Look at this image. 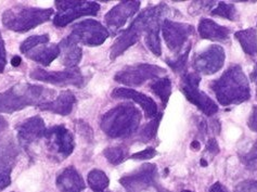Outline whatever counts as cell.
Listing matches in <instances>:
<instances>
[{
    "label": "cell",
    "instance_id": "cell-2",
    "mask_svg": "<svg viewBox=\"0 0 257 192\" xmlns=\"http://www.w3.org/2000/svg\"><path fill=\"white\" fill-rule=\"evenodd\" d=\"M218 102L224 107L239 105L251 98L246 75L240 65H232L209 85Z\"/></svg>",
    "mask_w": 257,
    "mask_h": 192
},
{
    "label": "cell",
    "instance_id": "cell-24",
    "mask_svg": "<svg viewBox=\"0 0 257 192\" xmlns=\"http://www.w3.org/2000/svg\"><path fill=\"white\" fill-rule=\"evenodd\" d=\"M234 37L239 40L242 49L246 54L251 57L257 56V31L255 29L236 32Z\"/></svg>",
    "mask_w": 257,
    "mask_h": 192
},
{
    "label": "cell",
    "instance_id": "cell-36",
    "mask_svg": "<svg viewBox=\"0 0 257 192\" xmlns=\"http://www.w3.org/2000/svg\"><path fill=\"white\" fill-rule=\"evenodd\" d=\"M234 192H257L256 180H245L236 184Z\"/></svg>",
    "mask_w": 257,
    "mask_h": 192
},
{
    "label": "cell",
    "instance_id": "cell-33",
    "mask_svg": "<svg viewBox=\"0 0 257 192\" xmlns=\"http://www.w3.org/2000/svg\"><path fill=\"white\" fill-rule=\"evenodd\" d=\"M49 43V35L44 34V35H34L25 39L24 42L20 46V51L26 54L33 49H35L39 45H46Z\"/></svg>",
    "mask_w": 257,
    "mask_h": 192
},
{
    "label": "cell",
    "instance_id": "cell-14",
    "mask_svg": "<svg viewBox=\"0 0 257 192\" xmlns=\"http://www.w3.org/2000/svg\"><path fill=\"white\" fill-rule=\"evenodd\" d=\"M225 60L226 53L224 48L221 46L212 45L194 57L192 65L198 74L212 75L224 66Z\"/></svg>",
    "mask_w": 257,
    "mask_h": 192
},
{
    "label": "cell",
    "instance_id": "cell-6",
    "mask_svg": "<svg viewBox=\"0 0 257 192\" xmlns=\"http://www.w3.org/2000/svg\"><path fill=\"white\" fill-rule=\"evenodd\" d=\"M58 13L53 18V24L59 29L69 25L74 20L86 16H97L100 11V6L93 2H72V0H61L55 2Z\"/></svg>",
    "mask_w": 257,
    "mask_h": 192
},
{
    "label": "cell",
    "instance_id": "cell-34",
    "mask_svg": "<svg viewBox=\"0 0 257 192\" xmlns=\"http://www.w3.org/2000/svg\"><path fill=\"white\" fill-rule=\"evenodd\" d=\"M215 5H216V2H193L191 8L189 9L190 10L189 12L193 13V11H197L194 15V16H197L198 13L211 10Z\"/></svg>",
    "mask_w": 257,
    "mask_h": 192
},
{
    "label": "cell",
    "instance_id": "cell-48",
    "mask_svg": "<svg viewBox=\"0 0 257 192\" xmlns=\"http://www.w3.org/2000/svg\"><path fill=\"white\" fill-rule=\"evenodd\" d=\"M104 192H111V191H107V190H106V191H104Z\"/></svg>",
    "mask_w": 257,
    "mask_h": 192
},
{
    "label": "cell",
    "instance_id": "cell-11",
    "mask_svg": "<svg viewBox=\"0 0 257 192\" xmlns=\"http://www.w3.org/2000/svg\"><path fill=\"white\" fill-rule=\"evenodd\" d=\"M32 79L43 81L56 86H75L82 88L86 84V78L78 67L67 68L65 71H46L43 68H34L30 73Z\"/></svg>",
    "mask_w": 257,
    "mask_h": 192
},
{
    "label": "cell",
    "instance_id": "cell-20",
    "mask_svg": "<svg viewBox=\"0 0 257 192\" xmlns=\"http://www.w3.org/2000/svg\"><path fill=\"white\" fill-rule=\"evenodd\" d=\"M57 187L62 192H83L86 183L83 177L74 166L61 170L57 176Z\"/></svg>",
    "mask_w": 257,
    "mask_h": 192
},
{
    "label": "cell",
    "instance_id": "cell-46",
    "mask_svg": "<svg viewBox=\"0 0 257 192\" xmlns=\"http://www.w3.org/2000/svg\"><path fill=\"white\" fill-rule=\"evenodd\" d=\"M181 192H193V191H190V190H182Z\"/></svg>",
    "mask_w": 257,
    "mask_h": 192
},
{
    "label": "cell",
    "instance_id": "cell-9",
    "mask_svg": "<svg viewBox=\"0 0 257 192\" xmlns=\"http://www.w3.org/2000/svg\"><path fill=\"white\" fill-rule=\"evenodd\" d=\"M163 74H165L163 67L148 63H140L124 67L123 70L115 75L114 79L119 84L134 87L143 85L147 80L160 78Z\"/></svg>",
    "mask_w": 257,
    "mask_h": 192
},
{
    "label": "cell",
    "instance_id": "cell-22",
    "mask_svg": "<svg viewBox=\"0 0 257 192\" xmlns=\"http://www.w3.org/2000/svg\"><path fill=\"white\" fill-rule=\"evenodd\" d=\"M230 33L231 30L229 27L221 26L209 19H202L199 24V34L203 39L227 43L230 38Z\"/></svg>",
    "mask_w": 257,
    "mask_h": 192
},
{
    "label": "cell",
    "instance_id": "cell-45",
    "mask_svg": "<svg viewBox=\"0 0 257 192\" xmlns=\"http://www.w3.org/2000/svg\"><path fill=\"white\" fill-rule=\"evenodd\" d=\"M159 192H171L170 190H167V189H165V188H163V187H162L161 189H160V191Z\"/></svg>",
    "mask_w": 257,
    "mask_h": 192
},
{
    "label": "cell",
    "instance_id": "cell-42",
    "mask_svg": "<svg viewBox=\"0 0 257 192\" xmlns=\"http://www.w3.org/2000/svg\"><path fill=\"white\" fill-rule=\"evenodd\" d=\"M7 127H8V122H7L6 119L0 115V133H3Z\"/></svg>",
    "mask_w": 257,
    "mask_h": 192
},
{
    "label": "cell",
    "instance_id": "cell-39",
    "mask_svg": "<svg viewBox=\"0 0 257 192\" xmlns=\"http://www.w3.org/2000/svg\"><path fill=\"white\" fill-rule=\"evenodd\" d=\"M219 150H220V149H219L218 143H217V141H216L214 138L209 139V140L207 141L206 152H207L208 154H211L212 156H215L216 154L219 153Z\"/></svg>",
    "mask_w": 257,
    "mask_h": 192
},
{
    "label": "cell",
    "instance_id": "cell-5",
    "mask_svg": "<svg viewBox=\"0 0 257 192\" xmlns=\"http://www.w3.org/2000/svg\"><path fill=\"white\" fill-rule=\"evenodd\" d=\"M155 7H149L134 20L131 26L120 34V36L115 40L110 52L111 60H115L121 56L127 49H130L135 44L138 43L140 37L145 34L148 22L154 15Z\"/></svg>",
    "mask_w": 257,
    "mask_h": 192
},
{
    "label": "cell",
    "instance_id": "cell-35",
    "mask_svg": "<svg viewBox=\"0 0 257 192\" xmlns=\"http://www.w3.org/2000/svg\"><path fill=\"white\" fill-rule=\"evenodd\" d=\"M158 154L157 150H155L154 148L150 147V148H147L143 151H140V152H137V153H134L133 155H131L130 157L132 160H150V159H153V157Z\"/></svg>",
    "mask_w": 257,
    "mask_h": 192
},
{
    "label": "cell",
    "instance_id": "cell-1",
    "mask_svg": "<svg viewBox=\"0 0 257 192\" xmlns=\"http://www.w3.org/2000/svg\"><path fill=\"white\" fill-rule=\"evenodd\" d=\"M55 90L43 86L21 83L0 93V113L11 114L28 107H39L53 100Z\"/></svg>",
    "mask_w": 257,
    "mask_h": 192
},
{
    "label": "cell",
    "instance_id": "cell-32",
    "mask_svg": "<svg viewBox=\"0 0 257 192\" xmlns=\"http://www.w3.org/2000/svg\"><path fill=\"white\" fill-rule=\"evenodd\" d=\"M240 160L246 169L257 174V140L253 143L251 149L240 154Z\"/></svg>",
    "mask_w": 257,
    "mask_h": 192
},
{
    "label": "cell",
    "instance_id": "cell-13",
    "mask_svg": "<svg viewBox=\"0 0 257 192\" xmlns=\"http://www.w3.org/2000/svg\"><path fill=\"white\" fill-rule=\"evenodd\" d=\"M162 33L168 49L173 52L180 53L191 35L194 33V27L192 25L171 21L165 19L162 23Z\"/></svg>",
    "mask_w": 257,
    "mask_h": 192
},
{
    "label": "cell",
    "instance_id": "cell-15",
    "mask_svg": "<svg viewBox=\"0 0 257 192\" xmlns=\"http://www.w3.org/2000/svg\"><path fill=\"white\" fill-rule=\"evenodd\" d=\"M170 12V8L165 4H160L155 6V12L151 17L150 21L148 22L147 29L145 32L146 35V44L149 49L151 50L153 54L160 57L162 54L161 39H160V29L162 26L161 21H164L163 19L167 13Z\"/></svg>",
    "mask_w": 257,
    "mask_h": 192
},
{
    "label": "cell",
    "instance_id": "cell-47",
    "mask_svg": "<svg viewBox=\"0 0 257 192\" xmlns=\"http://www.w3.org/2000/svg\"><path fill=\"white\" fill-rule=\"evenodd\" d=\"M257 85V84H256ZM256 97H257V89H256Z\"/></svg>",
    "mask_w": 257,
    "mask_h": 192
},
{
    "label": "cell",
    "instance_id": "cell-4",
    "mask_svg": "<svg viewBox=\"0 0 257 192\" xmlns=\"http://www.w3.org/2000/svg\"><path fill=\"white\" fill-rule=\"evenodd\" d=\"M53 10L33 8V7L15 6L6 10L3 15V24L10 31L18 33L29 32L40 24L48 22Z\"/></svg>",
    "mask_w": 257,
    "mask_h": 192
},
{
    "label": "cell",
    "instance_id": "cell-7",
    "mask_svg": "<svg viewBox=\"0 0 257 192\" xmlns=\"http://www.w3.org/2000/svg\"><path fill=\"white\" fill-rule=\"evenodd\" d=\"M200 81L201 77L198 73H184L181 76L180 90L187 100L193 104L201 112L212 116L218 112V107L205 92L200 90Z\"/></svg>",
    "mask_w": 257,
    "mask_h": 192
},
{
    "label": "cell",
    "instance_id": "cell-40",
    "mask_svg": "<svg viewBox=\"0 0 257 192\" xmlns=\"http://www.w3.org/2000/svg\"><path fill=\"white\" fill-rule=\"evenodd\" d=\"M248 128L252 130L254 133H257V106L253 107L252 110V113L249 115V119H248Z\"/></svg>",
    "mask_w": 257,
    "mask_h": 192
},
{
    "label": "cell",
    "instance_id": "cell-38",
    "mask_svg": "<svg viewBox=\"0 0 257 192\" xmlns=\"http://www.w3.org/2000/svg\"><path fill=\"white\" fill-rule=\"evenodd\" d=\"M7 65V51L5 47V42L2 37V33H0V73L5 71V67Z\"/></svg>",
    "mask_w": 257,
    "mask_h": 192
},
{
    "label": "cell",
    "instance_id": "cell-17",
    "mask_svg": "<svg viewBox=\"0 0 257 192\" xmlns=\"http://www.w3.org/2000/svg\"><path fill=\"white\" fill-rule=\"evenodd\" d=\"M140 8V2H120L106 13L104 20L109 29L118 31Z\"/></svg>",
    "mask_w": 257,
    "mask_h": 192
},
{
    "label": "cell",
    "instance_id": "cell-41",
    "mask_svg": "<svg viewBox=\"0 0 257 192\" xmlns=\"http://www.w3.org/2000/svg\"><path fill=\"white\" fill-rule=\"evenodd\" d=\"M208 192H228V191L219 181H217V182H215L211 188H209Z\"/></svg>",
    "mask_w": 257,
    "mask_h": 192
},
{
    "label": "cell",
    "instance_id": "cell-16",
    "mask_svg": "<svg viewBox=\"0 0 257 192\" xmlns=\"http://www.w3.org/2000/svg\"><path fill=\"white\" fill-rule=\"evenodd\" d=\"M18 140L25 149L29 148L34 142L42 139L45 133V122L40 116H33L25 121L19 123L16 126Z\"/></svg>",
    "mask_w": 257,
    "mask_h": 192
},
{
    "label": "cell",
    "instance_id": "cell-37",
    "mask_svg": "<svg viewBox=\"0 0 257 192\" xmlns=\"http://www.w3.org/2000/svg\"><path fill=\"white\" fill-rule=\"evenodd\" d=\"M11 170L12 169H7L0 173V191L8 188L11 184Z\"/></svg>",
    "mask_w": 257,
    "mask_h": 192
},
{
    "label": "cell",
    "instance_id": "cell-30",
    "mask_svg": "<svg viewBox=\"0 0 257 192\" xmlns=\"http://www.w3.org/2000/svg\"><path fill=\"white\" fill-rule=\"evenodd\" d=\"M161 120H162V114L160 113L155 116L154 119H152V121L150 123H148V124L140 130L139 136H138L139 140L145 142V143L150 142L151 140H153L155 138V136H157Z\"/></svg>",
    "mask_w": 257,
    "mask_h": 192
},
{
    "label": "cell",
    "instance_id": "cell-21",
    "mask_svg": "<svg viewBox=\"0 0 257 192\" xmlns=\"http://www.w3.org/2000/svg\"><path fill=\"white\" fill-rule=\"evenodd\" d=\"M59 47L61 63L67 68L77 67L83 57V50L79 45L67 36L59 44Z\"/></svg>",
    "mask_w": 257,
    "mask_h": 192
},
{
    "label": "cell",
    "instance_id": "cell-23",
    "mask_svg": "<svg viewBox=\"0 0 257 192\" xmlns=\"http://www.w3.org/2000/svg\"><path fill=\"white\" fill-rule=\"evenodd\" d=\"M26 57L43 66H48L58 57H60V47L57 44L42 45L26 53Z\"/></svg>",
    "mask_w": 257,
    "mask_h": 192
},
{
    "label": "cell",
    "instance_id": "cell-44",
    "mask_svg": "<svg viewBox=\"0 0 257 192\" xmlns=\"http://www.w3.org/2000/svg\"><path fill=\"white\" fill-rule=\"evenodd\" d=\"M251 79H252V81H254V83L257 84V63L254 67V71L251 74Z\"/></svg>",
    "mask_w": 257,
    "mask_h": 192
},
{
    "label": "cell",
    "instance_id": "cell-26",
    "mask_svg": "<svg viewBox=\"0 0 257 192\" xmlns=\"http://www.w3.org/2000/svg\"><path fill=\"white\" fill-rule=\"evenodd\" d=\"M150 89L160 98L164 107H166L172 94V80L170 77H160L154 79L150 84Z\"/></svg>",
    "mask_w": 257,
    "mask_h": 192
},
{
    "label": "cell",
    "instance_id": "cell-29",
    "mask_svg": "<svg viewBox=\"0 0 257 192\" xmlns=\"http://www.w3.org/2000/svg\"><path fill=\"white\" fill-rule=\"evenodd\" d=\"M190 50H191V43H189L184 52L178 53L175 58H166L165 61L167 65L171 66V68L175 73H182L186 67Z\"/></svg>",
    "mask_w": 257,
    "mask_h": 192
},
{
    "label": "cell",
    "instance_id": "cell-43",
    "mask_svg": "<svg viewBox=\"0 0 257 192\" xmlns=\"http://www.w3.org/2000/svg\"><path fill=\"white\" fill-rule=\"evenodd\" d=\"M11 63H12V65L13 66H19L20 65V63H21V58L20 57H13L12 58V60H11Z\"/></svg>",
    "mask_w": 257,
    "mask_h": 192
},
{
    "label": "cell",
    "instance_id": "cell-12",
    "mask_svg": "<svg viewBox=\"0 0 257 192\" xmlns=\"http://www.w3.org/2000/svg\"><path fill=\"white\" fill-rule=\"evenodd\" d=\"M159 171L155 164H144L133 173L123 176L119 179V183L123 186L126 192H140L148 187L158 183Z\"/></svg>",
    "mask_w": 257,
    "mask_h": 192
},
{
    "label": "cell",
    "instance_id": "cell-19",
    "mask_svg": "<svg viewBox=\"0 0 257 192\" xmlns=\"http://www.w3.org/2000/svg\"><path fill=\"white\" fill-rule=\"evenodd\" d=\"M76 102H77L76 97L74 95L72 91L64 90L62 92H60V94L56 99L45 102V104H42L37 108L39 110H42V111H47V112H51L53 114L66 116L72 113L74 107L76 105Z\"/></svg>",
    "mask_w": 257,
    "mask_h": 192
},
{
    "label": "cell",
    "instance_id": "cell-28",
    "mask_svg": "<svg viewBox=\"0 0 257 192\" xmlns=\"http://www.w3.org/2000/svg\"><path fill=\"white\" fill-rule=\"evenodd\" d=\"M103 155L112 165H119L120 163L130 159V150L123 145L109 147L103 151Z\"/></svg>",
    "mask_w": 257,
    "mask_h": 192
},
{
    "label": "cell",
    "instance_id": "cell-27",
    "mask_svg": "<svg viewBox=\"0 0 257 192\" xmlns=\"http://www.w3.org/2000/svg\"><path fill=\"white\" fill-rule=\"evenodd\" d=\"M87 183L92 192H104L109 187L110 180L103 170L92 169L87 176Z\"/></svg>",
    "mask_w": 257,
    "mask_h": 192
},
{
    "label": "cell",
    "instance_id": "cell-8",
    "mask_svg": "<svg viewBox=\"0 0 257 192\" xmlns=\"http://www.w3.org/2000/svg\"><path fill=\"white\" fill-rule=\"evenodd\" d=\"M43 139L51 156L59 161L69 157L75 148L72 133L63 125H55L45 130Z\"/></svg>",
    "mask_w": 257,
    "mask_h": 192
},
{
    "label": "cell",
    "instance_id": "cell-3",
    "mask_svg": "<svg viewBox=\"0 0 257 192\" xmlns=\"http://www.w3.org/2000/svg\"><path fill=\"white\" fill-rule=\"evenodd\" d=\"M141 112L130 104H121L107 111L101 118L100 127L111 138H127L137 132Z\"/></svg>",
    "mask_w": 257,
    "mask_h": 192
},
{
    "label": "cell",
    "instance_id": "cell-18",
    "mask_svg": "<svg viewBox=\"0 0 257 192\" xmlns=\"http://www.w3.org/2000/svg\"><path fill=\"white\" fill-rule=\"evenodd\" d=\"M111 95L115 99H128L136 102L141 108L148 119H154L158 115V106L155 101L148 97L147 94L138 92L130 88H116L114 89Z\"/></svg>",
    "mask_w": 257,
    "mask_h": 192
},
{
    "label": "cell",
    "instance_id": "cell-25",
    "mask_svg": "<svg viewBox=\"0 0 257 192\" xmlns=\"http://www.w3.org/2000/svg\"><path fill=\"white\" fill-rule=\"evenodd\" d=\"M18 156V149L15 142L9 140L0 147V173L7 169H12Z\"/></svg>",
    "mask_w": 257,
    "mask_h": 192
},
{
    "label": "cell",
    "instance_id": "cell-31",
    "mask_svg": "<svg viewBox=\"0 0 257 192\" xmlns=\"http://www.w3.org/2000/svg\"><path fill=\"white\" fill-rule=\"evenodd\" d=\"M212 16H217L220 18H224L230 21H238L239 15L236 11L235 7L231 4H225V3H218L217 7L211 12Z\"/></svg>",
    "mask_w": 257,
    "mask_h": 192
},
{
    "label": "cell",
    "instance_id": "cell-10",
    "mask_svg": "<svg viewBox=\"0 0 257 192\" xmlns=\"http://www.w3.org/2000/svg\"><path fill=\"white\" fill-rule=\"evenodd\" d=\"M109 35V31L102 24L90 19L84 20L74 25L69 37L78 45L83 44L88 47H97L102 45Z\"/></svg>",
    "mask_w": 257,
    "mask_h": 192
}]
</instances>
